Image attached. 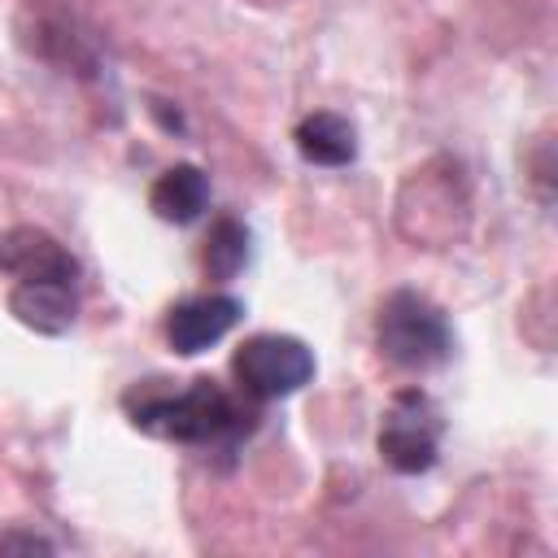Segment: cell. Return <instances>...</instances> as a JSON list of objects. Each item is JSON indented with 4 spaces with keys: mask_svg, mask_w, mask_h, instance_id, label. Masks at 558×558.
Masks as SVG:
<instances>
[{
    "mask_svg": "<svg viewBox=\"0 0 558 558\" xmlns=\"http://www.w3.org/2000/svg\"><path fill=\"white\" fill-rule=\"evenodd\" d=\"M375 340H379V353H384L392 366H401V371L440 366V362L449 357V349H453L445 314H440L427 296H418V292H410V288L392 292V296L379 305Z\"/></svg>",
    "mask_w": 558,
    "mask_h": 558,
    "instance_id": "cell-2",
    "label": "cell"
},
{
    "mask_svg": "<svg viewBox=\"0 0 558 558\" xmlns=\"http://www.w3.org/2000/svg\"><path fill=\"white\" fill-rule=\"evenodd\" d=\"M240 388L253 401H279L292 397L296 388H305L314 379V353L296 340V336H253L235 349L231 362Z\"/></svg>",
    "mask_w": 558,
    "mask_h": 558,
    "instance_id": "cell-4",
    "label": "cell"
},
{
    "mask_svg": "<svg viewBox=\"0 0 558 558\" xmlns=\"http://www.w3.org/2000/svg\"><path fill=\"white\" fill-rule=\"evenodd\" d=\"M9 549H26V554H52V545H48V541H39V536H0V554H9Z\"/></svg>",
    "mask_w": 558,
    "mask_h": 558,
    "instance_id": "cell-11",
    "label": "cell"
},
{
    "mask_svg": "<svg viewBox=\"0 0 558 558\" xmlns=\"http://www.w3.org/2000/svg\"><path fill=\"white\" fill-rule=\"evenodd\" d=\"M440 432H445L440 405L427 392L405 388L392 397V405L379 423V453L392 471L423 475V471H432V462L440 453Z\"/></svg>",
    "mask_w": 558,
    "mask_h": 558,
    "instance_id": "cell-3",
    "label": "cell"
},
{
    "mask_svg": "<svg viewBox=\"0 0 558 558\" xmlns=\"http://www.w3.org/2000/svg\"><path fill=\"white\" fill-rule=\"evenodd\" d=\"M131 423L140 432H153L161 440H179V445H214L227 436H240L244 414L240 405L214 384V379H192L187 388H131L122 397Z\"/></svg>",
    "mask_w": 558,
    "mask_h": 558,
    "instance_id": "cell-1",
    "label": "cell"
},
{
    "mask_svg": "<svg viewBox=\"0 0 558 558\" xmlns=\"http://www.w3.org/2000/svg\"><path fill=\"white\" fill-rule=\"evenodd\" d=\"M9 310L22 327L44 331V336H61L74 323L78 296H74L70 279H13Z\"/></svg>",
    "mask_w": 558,
    "mask_h": 558,
    "instance_id": "cell-7",
    "label": "cell"
},
{
    "mask_svg": "<svg viewBox=\"0 0 558 558\" xmlns=\"http://www.w3.org/2000/svg\"><path fill=\"white\" fill-rule=\"evenodd\" d=\"M248 262V231L244 222L235 218H218L205 235V248H201V266L209 279H235L240 266Z\"/></svg>",
    "mask_w": 558,
    "mask_h": 558,
    "instance_id": "cell-10",
    "label": "cell"
},
{
    "mask_svg": "<svg viewBox=\"0 0 558 558\" xmlns=\"http://www.w3.org/2000/svg\"><path fill=\"white\" fill-rule=\"evenodd\" d=\"M0 270L13 279H70V283H78V262L39 227H13L0 240Z\"/></svg>",
    "mask_w": 558,
    "mask_h": 558,
    "instance_id": "cell-6",
    "label": "cell"
},
{
    "mask_svg": "<svg viewBox=\"0 0 558 558\" xmlns=\"http://www.w3.org/2000/svg\"><path fill=\"white\" fill-rule=\"evenodd\" d=\"M244 305L227 292H209V296H192L183 305L170 310L166 318V340L174 353L192 357V353H205L209 344H218L235 323H240Z\"/></svg>",
    "mask_w": 558,
    "mask_h": 558,
    "instance_id": "cell-5",
    "label": "cell"
},
{
    "mask_svg": "<svg viewBox=\"0 0 558 558\" xmlns=\"http://www.w3.org/2000/svg\"><path fill=\"white\" fill-rule=\"evenodd\" d=\"M148 205H153V214L161 222H179V227L183 222H196L205 214V205H209V179H205V170L192 166V161H179V166L161 170L157 183L148 187Z\"/></svg>",
    "mask_w": 558,
    "mask_h": 558,
    "instance_id": "cell-8",
    "label": "cell"
},
{
    "mask_svg": "<svg viewBox=\"0 0 558 558\" xmlns=\"http://www.w3.org/2000/svg\"><path fill=\"white\" fill-rule=\"evenodd\" d=\"M296 153L310 161V166H349L357 157V135L353 126L340 118V113H310L296 122Z\"/></svg>",
    "mask_w": 558,
    "mask_h": 558,
    "instance_id": "cell-9",
    "label": "cell"
}]
</instances>
